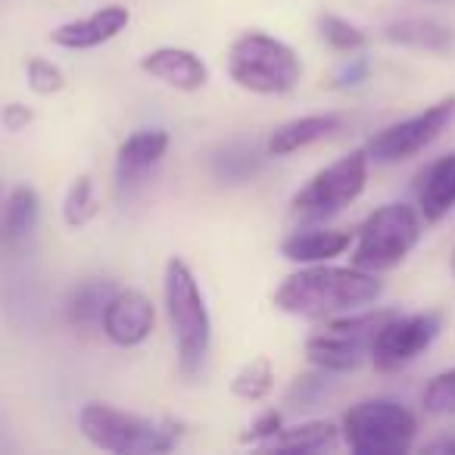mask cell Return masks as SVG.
<instances>
[{"instance_id":"32","label":"cell","mask_w":455,"mask_h":455,"mask_svg":"<svg viewBox=\"0 0 455 455\" xmlns=\"http://www.w3.org/2000/svg\"><path fill=\"white\" fill-rule=\"evenodd\" d=\"M424 452H446V455H455V436H440V440L427 443Z\"/></svg>"},{"instance_id":"6","label":"cell","mask_w":455,"mask_h":455,"mask_svg":"<svg viewBox=\"0 0 455 455\" xmlns=\"http://www.w3.org/2000/svg\"><path fill=\"white\" fill-rule=\"evenodd\" d=\"M343 443L355 455H403L418 434V418L393 399H365L343 415Z\"/></svg>"},{"instance_id":"20","label":"cell","mask_w":455,"mask_h":455,"mask_svg":"<svg viewBox=\"0 0 455 455\" xmlns=\"http://www.w3.org/2000/svg\"><path fill=\"white\" fill-rule=\"evenodd\" d=\"M113 293H116V287L100 278L78 284L76 291L69 293V299H66V322L82 331L97 328V324L103 322V312H107V303Z\"/></svg>"},{"instance_id":"12","label":"cell","mask_w":455,"mask_h":455,"mask_svg":"<svg viewBox=\"0 0 455 455\" xmlns=\"http://www.w3.org/2000/svg\"><path fill=\"white\" fill-rule=\"evenodd\" d=\"M128 22H132L128 10L119 7V4H109V7L94 10L91 16L57 26L51 32V41L63 51H91V47H100L107 41L119 38Z\"/></svg>"},{"instance_id":"22","label":"cell","mask_w":455,"mask_h":455,"mask_svg":"<svg viewBox=\"0 0 455 455\" xmlns=\"http://www.w3.org/2000/svg\"><path fill=\"white\" fill-rule=\"evenodd\" d=\"M272 387H275V368L266 355L247 362V365L235 374V380H231V393H235L237 399H247V403L266 399L268 393H272Z\"/></svg>"},{"instance_id":"14","label":"cell","mask_w":455,"mask_h":455,"mask_svg":"<svg viewBox=\"0 0 455 455\" xmlns=\"http://www.w3.org/2000/svg\"><path fill=\"white\" fill-rule=\"evenodd\" d=\"M165 150H169V132H163V128H140V132L128 134L119 144V153H116L119 190L134 188L165 156Z\"/></svg>"},{"instance_id":"27","label":"cell","mask_w":455,"mask_h":455,"mask_svg":"<svg viewBox=\"0 0 455 455\" xmlns=\"http://www.w3.org/2000/svg\"><path fill=\"white\" fill-rule=\"evenodd\" d=\"M26 76H28V88L41 97H51V94H60L66 88V76L60 66H53L51 60L44 57H32L26 63Z\"/></svg>"},{"instance_id":"2","label":"cell","mask_w":455,"mask_h":455,"mask_svg":"<svg viewBox=\"0 0 455 455\" xmlns=\"http://www.w3.org/2000/svg\"><path fill=\"white\" fill-rule=\"evenodd\" d=\"M165 315L175 337L178 368L188 380L203 371L212 343V318H209L206 299L196 284L194 272L184 259H169L165 266Z\"/></svg>"},{"instance_id":"24","label":"cell","mask_w":455,"mask_h":455,"mask_svg":"<svg viewBox=\"0 0 455 455\" xmlns=\"http://www.w3.org/2000/svg\"><path fill=\"white\" fill-rule=\"evenodd\" d=\"M318 35H322L324 44L340 53H359L362 47H365V32L334 13L318 16Z\"/></svg>"},{"instance_id":"7","label":"cell","mask_w":455,"mask_h":455,"mask_svg":"<svg viewBox=\"0 0 455 455\" xmlns=\"http://www.w3.org/2000/svg\"><path fill=\"white\" fill-rule=\"evenodd\" d=\"M368 184V150H353L312 175L306 188L291 200V212L299 221H328L353 206Z\"/></svg>"},{"instance_id":"10","label":"cell","mask_w":455,"mask_h":455,"mask_svg":"<svg viewBox=\"0 0 455 455\" xmlns=\"http://www.w3.org/2000/svg\"><path fill=\"white\" fill-rule=\"evenodd\" d=\"M440 331H443L440 312H415V315L393 312L380 324L378 334H374L368 355L378 365V371H399V368L411 365L440 337Z\"/></svg>"},{"instance_id":"19","label":"cell","mask_w":455,"mask_h":455,"mask_svg":"<svg viewBox=\"0 0 455 455\" xmlns=\"http://www.w3.org/2000/svg\"><path fill=\"white\" fill-rule=\"evenodd\" d=\"M384 38L393 41V44L403 47H418V51H434L443 53L455 44V35L449 26L436 20H403L393 22V26L384 28Z\"/></svg>"},{"instance_id":"21","label":"cell","mask_w":455,"mask_h":455,"mask_svg":"<svg viewBox=\"0 0 455 455\" xmlns=\"http://www.w3.org/2000/svg\"><path fill=\"white\" fill-rule=\"evenodd\" d=\"M340 430L331 421H303L293 427H281L266 449H284V452H324V449L337 446Z\"/></svg>"},{"instance_id":"4","label":"cell","mask_w":455,"mask_h":455,"mask_svg":"<svg viewBox=\"0 0 455 455\" xmlns=\"http://www.w3.org/2000/svg\"><path fill=\"white\" fill-rule=\"evenodd\" d=\"M228 76L253 94H291L303 78L297 51L266 32H247L228 51Z\"/></svg>"},{"instance_id":"30","label":"cell","mask_w":455,"mask_h":455,"mask_svg":"<svg viewBox=\"0 0 455 455\" xmlns=\"http://www.w3.org/2000/svg\"><path fill=\"white\" fill-rule=\"evenodd\" d=\"M365 76H368V60L365 57H349L347 63L334 72L331 84H334V88H355V84L365 82Z\"/></svg>"},{"instance_id":"18","label":"cell","mask_w":455,"mask_h":455,"mask_svg":"<svg viewBox=\"0 0 455 455\" xmlns=\"http://www.w3.org/2000/svg\"><path fill=\"white\" fill-rule=\"evenodd\" d=\"M41 215V200L35 188H20L7 196L4 203V219H0V243L4 247H20V243L28 241V235L35 231Z\"/></svg>"},{"instance_id":"11","label":"cell","mask_w":455,"mask_h":455,"mask_svg":"<svg viewBox=\"0 0 455 455\" xmlns=\"http://www.w3.org/2000/svg\"><path fill=\"white\" fill-rule=\"evenodd\" d=\"M107 340H113L116 347H140L150 340L153 328H156V309H153L150 297L140 291H116L107 303L100 322Z\"/></svg>"},{"instance_id":"33","label":"cell","mask_w":455,"mask_h":455,"mask_svg":"<svg viewBox=\"0 0 455 455\" xmlns=\"http://www.w3.org/2000/svg\"><path fill=\"white\" fill-rule=\"evenodd\" d=\"M452 275H455V253H452Z\"/></svg>"},{"instance_id":"28","label":"cell","mask_w":455,"mask_h":455,"mask_svg":"<svg viewBox=\"0 0 455 455\" xmlns=\"http://www.w3.org/2000/svg\"><path fill=\"white\" fill-rule=\"evenodd\" d=\"M424 409L434 415H455V368L430 380L424 390Z\"/></svg>"},{"instance_id":"9","label":"cell","mask_w":455,"mask_h":455,"mask_svg":"<svg viewBox=\"0 0 455 455\" xmlns=\"http://www.w3.org/2000/svg\"><path fill=\"white\" fill-rule=\"evenodd\" d=\"M452 122H455V94H449L443 100H436L434 107H427L424 113L396 122V125H387L384 132L374 134L365 147L368 159L384 165L411 159L415 153L427 150Z\"/></svg>"},{"instance_id":"8","label":"cell","mask_w":455,"mask_h":455,"mask_svg":"<svg viewBox=\"0 0 455 455\" xmlns=\"http://www.w3.org/2000/svg\"><path fill=\"white\" fill-rule=\"evenodd\" d=\"M390 315L393 309H371L359 312V315L349 312V315L328 318V328L306 340V355L312 359V365L324 368L331 374L353 371V368L362 365V359L371 349L374 334Z\"/></svg>"},{"instance_id":"23","label":"cell","mask_w":455,"mask_h":455,"mask_svg":"<svg viewBox=\"0 0 455 455\" xmlns=\"http://www.w3.org/2000/svg\"><path fill=\"white\" fill-rule=\"evenodd\" d=\"M97 196H94V184H91L88 175H78L72 181L69 194L63 200V219L69 228H84L91 219L97 215Z\"/></svg>"},{"instance_id":"26","label":"cell","mask_w":455,"mask_h":455,"mask_svg":"<svg viewBox=\"0 0 455 455\" xmlns=\"http://www.w3.org/2000/svg\"><path fill=\"white\" fill-rule=\"evenodd\" d=\"M212 169L221 181H247L256 169H259V156L250 147H228L225 153L212 159Z\"/></svg>"},{"instance_id":"15","label":"cell","mask_w":455,"mask_h":455,"mask_svg":"<svg viewBox=\"0 0 455 455\" xmlns=\"http://www.w3.org/2000/svg\"><path fill=\"white\" fill-rule=\"evenodd\" d=\"M353 247V231H324V228H306L293 231L281 241V256L299 266H318L343 256Z\"/></svg>"},{"instance_id":"5","label":"cell","mask_w":455,"mask_h":455,"mask_svg":"<svg viewBox=\"0 0 455 455\" xmlns=\"http://www.w3.org/2000/svg\"><path fill=\"white\" fill-rule=\"evenodd\" d=\"M421 241V215L409 203H387L374 209L359 228L353 243V266L362 272L384 275L405 262Z\"/></svg>"},{"instance_id":"1","label":"cell","mask_w":455,"mask_h":455,"mask_svg":"<svg viewBox=\"0 0 455 455\" xmlns=\"http://www.w3.org/2000/svg\"><path fill=\"white\" fill-rule=\"evenodd\" d=\"M380 281L378 275L362 272V268H337V266H306L303 272L291 275L275 293V306L287 315L297 318H337L359 312L371 306L380 297Z\"/></svg>"},{"instance_id":"25","label":"cell","mask_w":455,"mask_h":455,"mask_svg":"<svg viewBox=\"0 0 455 455\" xmlns=\"http://www.w3.org/2000/svg\"><path fill=\"white\" fill-rule=\"evenodd\" d=\"M331 390H334V384H331V371H324V368L312 374H299L287 390V405L291 409H315L324 396H331Z\"/></svg>"},{"instance_id":"16","label":"cell","mask_w":455,"mask_h":455,"mask_svg":"<svg viewBox=\"0 0 455 455\" xmlns=\"http://www.w3.org/2000/svg\"><path fill=\"white\" fill-rule=\"evenodd\" d=\"M343 128V116L337 113H315V116H303V119L284 122L281 128H275L272 138H268L266 150L268 156H291V153L312 147L318 140L331 138Z\"/></svg>"},{"instance_id":"31","label":"cell","mask_w":455,"mask_h":455,"mask_svg":"<svg viewBox=\"0 0 455 455\" xmlns=\"http://www.w3.org/2000/svg\"><path fill=\"white\" fill-rule=\"evenodd\" d=\"M35 119V113L28 107H22V103H10V107H4V113H0V122H4V128L7 132H22V128H28Z\"/></svg>"},{"instance_id":"13","label":"cell","mask_w":455,"mask_h":455,"mask_svg":"<svg viewBox=\"0 0 455 455\" xmlns=\"http://www.w3.org/2000/svg\"><path fill=\"white\" fill-rule=\"evenodd\" d=\"M140 72L184 94H194L209 82V66L188 47H156L147 57H140Z\"/></svg>"},{"instance_id":"29","label":"cell","mask_w":455,"mask_h":455,"mask_svg":"<svg viewBox=\"0 0 455 455\" xmlns=\"http://www.w3.org/2000/svg\"><path fill=\"white\" fill-rule=\"evenodd\" d=\"M284 427V418H281V411L278 409H268V411H262L259 418H256L253 424H250V430L241 436L243 443H256V446H266L268 440H272L278 430Z\"/></svg>"},{"instance_id":"3","label":"cell","mask_w":455,"mask_h":455,"mask_svg":"<svg viewBox=\"0 0 455 455\" xmlns=\"http://www.w3.org/2000/svg\"><path fill=\"white\" fill-rule=\"evenodd\" d=\"M78 427L91 446L116 455H156L172 452L181 436V424L153 421L107 403H88L78 411Z\"/></svg>"},{"instance_id":"17","label":"cell","mask_w":455,"mask_h":455,"mask_svg":"<svg viewBox=\"0 0 455 455\" xmlns=\"http://www.w3.org/2000/svg\"><path fill=\"white\" fill-rule=\"evenodd\" d=\"M418 206L427 225L443 221L455 209V153L436 159L418 184Z\"/></svg>"}]
</instances>
